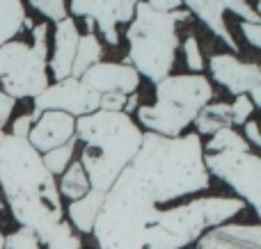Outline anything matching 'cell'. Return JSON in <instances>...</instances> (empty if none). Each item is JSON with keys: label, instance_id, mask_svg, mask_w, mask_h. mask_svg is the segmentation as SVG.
<instances>
[{"label": "cell", "instance_id": "obj_1", "mask_svg": "<svg viewBox=\"0 0 261 249\" xmlns=\"http://www.w3.org/2000/svg\"><path fill=\"white\" fill-rule=\"evenodd\" d=\"M122 174L156 206L174 204L211 185V174L204 167L202 137L197 133L179 137L144 133L138 153Z\"/></svg>", "mask_w": 261, "mask_h": 249}, {"label": "cell", "instance_id": "obj_2", "mask_svg": "<svg viewBox=\"0 0 261 249\" xmlns=\"http://www.w3.org/2000/svg\"><path fill=\"white\" fill-rule=\"evenodd\" d=\"M0 190L18 227H28L41 236L64 220L58 181L46 169L41 153L30 142L5 133L0 144Z\"/></svg>", "mask_w": 261, "mask_h": 249}, {"label": "cell", "instance_id": "obj_3", "mask_svg": "<svg viewBox=\"0 0 261 249\" xmlns=\"http://www.w3.org/2000/svg\"><path fill=\"white\" fill-rule=\"evenodd\" d=\"M140 126L124 112L96 110L76 119V142H81V160L90 188L108 192L124 167L133 160L142 144Z\"/></svg>", "mask_w": 261, "mask_h": 249}, {"label": "cell", "instance_id": "obj_4", "mask_svg": "<svg viewBox=\"0 0 261 249\" xmlns=\"http://www.w3.org/2000/svg\"><path fill=\"white\" fill-rule=\"evenodd\" d=\"M188 18L190 12H184V9L163 14L140 0L126 27L128 55L122 64L133 67L140 78L144 76L153 85L161 82L163 78L170 76L176 50H179L176 23L188 21Z\"/></svg>", "mask_w": 261, "mask_h": 249}, {"label": "cell", "instance_id": "obj_5", "mask_svg": "<svg viewBox=\"0 0 261 249\" xmlns=\"http://www.w3.org/2000/svg\"><path fill=\"white\" fill-rule=\"evenodd\" d=\"M213 99V85L202 73L167 76L156 82V103L135 110L140 126L163 137H179Z\"/></svg>", "mask_w": 261, "mask_h": 249}, {"label": "cell", "instance_id": "obj_6", "mask_svg": "<svg viewBox=\"0 0 261 249\" xmlns=\"http://www.w3.org/2000/svg\"><path fill=\"white\" fill-rule=\"evenodd\" d=\"M48 62L30 44L12 39L0 46V89L14 101L35 99L48 87Z\"/></svg>", "mask_w": 261, "mask_h": 249}, {"label": "cell", "instance_id": "obj_7", "mask_svg": "<svg viewBox=\"0 0 261 249\" xmlns=\"http://www.w3.org/2000/svg\"><path fill=\"white\" fill-rule=\"evenodd\" d=\"M204 167L208 174L225 181L239 195L243 204H250L254 210L261 206V158L254 151L243 153H204Z\"/></svg>", "mask_w": 261, "mask_h": 249}, {"label": "cell", "instance_id": "obj_8", "mask_svg": "<svg viewBox=\"0 0 261 249\" xmlns=\"http://www.w3.org/2000/svg\"><path fill=\"white\" fill-rule=\"evenodd\" d=\"M32 101H35V108L30 112L32 119H37L41 112H48V110L71 114L73 119L85 117V114H92L99 110V94L92 91L83 80H76V78L53 82Z\"/></svg>", "mask_w": 261, "mask_h": 249}, {"label": "cell", "instance_id": "obj_9", "mask_svg": "<svg viewBox=\"0 0 261 249\" xmlns=\"http://www.w3.org/2000/svg\"><path fill=\"white\" fill-rule=\"evenodd\" d=\"M184 5L231 50V53L239 50V44H236L234 35H231L229 25H227V21H225V12H234L241 21L261 25L259 12L254 7H250L248 0H184Z\"/></svg>", "mask_w": 261, "mask_h": 249}, {"label": "cell", "instance_id": "obj_10", "mask_svg": "<svg viewBox=\"0 0 261 249\" xmlns=\"http://www.w3.org/2000/svg\"><path fill=\"white\" fill-rule=\"evenodd\" d=\"M140 0H69L67 12L71 16L87 18V23L99 25V32L110 46L119 44L117 25L130 23Z\"/></svg>", "mask_w": 261, "mask_h": 249}, {"label": "cell", "instance_id": "obj_11", "mask_svg": "<svg viewBox=\"0 0 261 249\" xmlns=\"http://www.w3.org/2000/svg\"><path fill=\"white\" fill-rule=\"evenodd\" d=\"M208 71L213 80L234 96H248L252 89L261 87V67L254 62H241L234 53L211 55Z\"/></svg>", "mask_w": 261, "mask_h": 249}, {"label": "cell", "instance_id": "obj_12", "mask_svg": "<svg viewBox=\"0 0 261 249\" xmlns=\"http://www.w3.org/2000/svg\"><path fill=\"white\" fill-rule=\"evenodd\" d=\"M78 80H83L99 96H106V94L130 96V94H135L140 87L138 71L122 62H99L87 69Z\"/></svg>", "mask_w": 261, "mask_h": 249}, {"label": "cell", "instance_id": "obj_13", "mask_svg": "<svg viewBox=\"0 0 261 249\" xmlns=\"http://www.w3.org/2000/svg\"><path fill=\"white\" fill-rule=\"evenodd\" d=\"M73 135H76V119L71 114L48 110L35 119L28 133V142L37 153H46V151H53L71 142Z\"/></svg>", "mask_w": 261, "mask_h": 249}, {"label": "cell", "instance_id": "obj_14", "mask_svg": "<svg viewBox=\"0 0 261 249\" xmlns=\"http://www.w3.org/2000/svg\"><path fill=\"white\" fill-rule=\"evenodd\" d=\"M195 249H261L259 224L227 222L202 233Z\"/></svg>", "mask_w": 261, "mask_h": 249}, {"label": "cell", "instance_id": "obj_15", "mask_svg": "<svg viewBox=\"0 0 261 249\" xmlns=\"http://www.w3.org/2000/svg\"><path fill=\"white\" fill-rule=\"evenodd\" d=\"M53 53L48 57V71L55 78V82L67 80L71 76V64L76 57L78 39L81 32L71 16H64L62 21L55 23V37H53Z\"/></svg>", "mask_w": 261, "mask_h": 249}, {"label": "cell", "instance_id": "obj_16", "mask_svg": "<svg viewBox=\"0 0 261 249\" xmlns=\"http://www.w3.org/2000/svg\"><path fill=\"white\" fill-rule=\"evenodd\" d=\"M103 199H106V192L90 190L85 197H81V199L69 201L64 215H67V222L71 224L73 231L92 233L94 222H96V215H99L101 206H103Z\"/></svg>", "mask_w": 261, "mask_h": 249}, {"label": "cell", "instance_id": "obj_17", "mask_svg": "<svg viewBox=\"0 0 261 249\" xmlns=\"http://www.w3.org/2000/svg\"><path fill=\"white\" fill-rule=\"evenodd\" d=\"M195 128L197 135H213L218 131L234 126V114H231V105L229 103H208L199 110V114L195 117Z\"/></svg>", "mask_w": 261, "mask_h": 249}, {"label": "cell", "instance_id": "obj_18", "mask_svg": "<svg viewBox=\"0 0 261 249\" xmlns=\"http://www.w3.org/2000/svg\"><path fill=\"white\" fill-rule=\"evenodd\" d=\"M101 57H103V48H101V41L96 39L94 32H85V35H81V39H78V48H76V57H73V64H71V76L69 78H76L78 80L90 67L99 64Z\"/></svg>", "mask_w": 261, "mask_h": 249}, {"label": "cell", "instance_id": "obj_19", "mask_svg": "<svg viewBox=\"0 0 261 249\" xmlns=\"http://www.w3.org/2000/svg\"><path fill=\"white\" fill-rule=\"evenodd\" d=\"M90 181H87V174L83 169V165L78 160H73L62 174H60V183H58V192L60 197L69 201H76L81 197H85L90 192Z\"/></svg>", "mask_w": 261, "mask_h": 249}, {"label": "cell", "instance_id": "obj_20", "mask_svg": "<svg viewBox=\"0 0 261 249\" xmlns=\"http://www.w3.org/2000/svg\"><path fill=\"white\" fill-rule=\"evenodd\" d=\"M25 16L23 0H0V46L12 41L21 32Z\"/></svg>", "mask_w": 261, "mask_h": 249}, {"label": "cell", "instance_id": "obj_21", "mask_svg": "<svg viewBox=\"0 0 261 249\" xmlns=\"http://www.w3.org/2000/svg\"><path fill=\"white\" fill-rule=\"evenodd\" d=\"M39 238V242L44 245L46 249H83V242H81V236L71 229V224L67 220L62 222L53 224L48 231H44Z\"/></svg>", "mask_w": 261, "mask_h": 249}, {"label": "cell", "instance_id": "obj_22", "mask_svg": "<svg viewBox=\"0 0 261 249\" xmlns=\"http://www.w3.org/2000/svg\"><path fill=\"white\" fill-rule=\"evenodd\" d=\"M204 146V153H227V151H234V153H243V151H250V144L243 140V135L231 128H225V131H218L211 135V140Z\"/></svg>", "mask_w": 261, "mask_h": 249}, {"label": "cell", "instance_id": "obj_23", "mask_svg": "<svg viewBox=\"0 0 261 249\" xmlns=\"http://www.w3.org/2000/svg\"><path fill=\"white\" fill-rule=\"evenodd\" d=\"M76 137H73L71 142H67L64 146H58V149L53 151H46V153H41V160H44L46 169H48L53 176H60V174L64 172V169L69 167V165L73 163V153H76Z\"/></svg>", "mask_w": 261, "mask_h": 249}, {"label": "cell", "instance_id": "obj_24", "mask_svg": "<svg viewBox=\"0 0 261 249\" xmlns=\"http://www.w3.org/2000/svg\"><path fill=\"white\" fill-rule=\"evenodd\" d=\"M3 249H41V242L37 233L28 227H18L16 231L7 233L3 242Z\"/></svg>", "mask_w": 261, "mask_h": 249}, {"label": "cell", "instance_id": "obj_25", "mask_svg": "<svg viewBox=\"0 0 261 249\" xmlns=\"http://www.w3.org/2000/svg\"><path fill=\"white\" fill-rule=\"evenodd\" d=\"M32 5L35 12H39L48 21H62L64 16H69L67 12V0H28Z\"/></svg>", "mask_w": 261, "mask_h": 249}, {"label": "cell", "instance_id": "obj_26", "mask_svg": "<svg viewBox=\"0 0 261 249\" xmlns=\"http://www.w3.org/2000/svg\"><path fill=\"white\" fill-rule=\"evenodd\" d=\"M184 57H186V64L193 73H202L204 69V57H202V50H199V44H197V37L195 32L190 30L188 37L184 41Z\"/></svg>", "mask_w": 261, "mask_h": 249}, {"label": "cell", "instance_id": "obj_27", "mask_svg": "<svg viewBox=\"0 0 261 249\" xmlns=\"http://www.w3.org/2000/svg\"><path fill=\"white\" fill-rule=\"evenodd\" d=\"M32 48L39 57H44L48 62V21H41L32 27Z\"/></svg>", "mask_w": 261, "mask_h": 249}, {"label": "cell", "instance_id": "obj_28", "mask_svg": "<svg viewBox=\"0 0 261 249\" xmlns=\"http://www.w3.org/2000/svg\"><path fill=\"white\" fill-rule=\"evenodd\" d=\"M231 105V114H234V126H243L245 121L252 119V112H254V105L248 96H236L234 103Z\"/></svg>", "mask_w": 261, "mask_h": 249}, {"label": "cell", "instance_id": "obj_29", "mask_svg": "<svg viewBox=\"0 0 261 249\" xmlns=\"http://www.w3.org/2000/svg\"><path fill=\"white\" fill-rule=\"evenodd\" d=\"M14 108H16V101H14L12 96H7L3 89H0V131H3L5 123L12 119Z\"/></svg>", "mask_w": 261, "mask_h": 249}, {"label": "cell", "instance_id": "obj_30", "mask_svg": "<svg viewBox=\"0 0 261 249\" xmlns=\"http://www.w3.org/2000/svg\"><path fill=\"white\" fill-rule=\"evenodd\" d=\"M32 123H35L32 114H23V117H18L16 121L12 123V133H9V135H14V137H23V140H28V133H30Z\"/></svg>", "mask_w": 261, "mask_h": 249}, {"label": "cell", "instance_id": "obj_31", "mask_svg": "<svg viewBox=\"0 0 261 249\" xmlns=\"http://www.w3.org/2000/svg\"><path fill=\"white\" fill-rule=\"evenodd\" d=\"M241 32H243V37L248 39L250 46H254V48H259V46H261V25H257V23L241 21Z\"/></svg>", "mask_w": 261, "mask_h": 249}, {"label": "cell", "instance_id": "obj_32", "mask_svg": "<svg viewBox=\"0 0 261 249\" xmlns=\"http://www.w3.org/2000/svg\"><path fill=\"white\" fill-rule=\"evenodd\" d=\"M243 140L250 144V149H257V146H261V135H259V126L257 121H245L243 123Z\"/></svg>", "mask_w": 261, "mask_h": 249}, {"label": "cell", "instance_id": "obj_33", "mask_svg": "<svg viewBox=\"0 0 261 249\" xmlns=\"http://www.w3.org/2000/svg\"><path fill=\"white\" fill-rule=\"evenodd\" d=\"M147 5L156 12H163V14H172L176 9L184 7V0H147Z\"/></svg>", "mask_w": 261, "mask_h": 249}, {"label": "cell", "instance_id": "obj_34", "mask_svg": "<svg viewBox=\"0 0 261 249\" xmlns=\"http://www.w3.org/2000/svg\"><path fill=\"white\" fill-rule=\"evenodd\" d=\"M138 108H140V94H130L128 99H126V105H124L122 112H124V114H128V117H130V114H133Z\"/></svg>", "mask_w": 261, "mask_h": 249}, {"label": "cell", "instance_id": "obj_35", "mask_svg": "<svg viewBox=\"0 0 261 249\" xmlns=\"http://www.w3.org/2000/svg\"><path fill=\"white\" fill-rule=\"evenodd\" d=\"M3 242H5V233L0 231V249H3Z\"/></svg>", "mask_w": 261, "mask_h": 249}, {"label": "cell", "instance_id": "obj_36", "mask_svg": "<svg viewBox=\"0 0 261 249\" xmlns=\"http://www.w3.org/2000/svg\"><path fill=\"white\" fill-rule=\"evenodd\" d=\"M3 137H5V131H0V144H3Z\"/></svg>", "mask_w": 261, "mask_h": 249}, {"label": "cell", "instance_id": "obj_37", "mask_svg": "<svg viewBox=\"0 0 261 249\" xmlns=\"http://www.w3.org/2000/svg\"><path fill=\"white\" fill-rule=\"evenodd\" d=\"M0 210H5V201L3 199H0Z\"/></svg>", "mask_w": 261, "mask_h": 249}]
</instances>
